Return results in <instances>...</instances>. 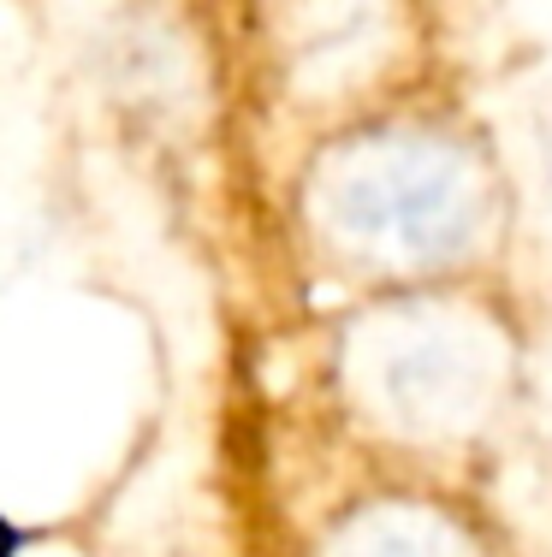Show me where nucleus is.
Here are the masks:
<instances>
[{"label": "nucleus", "mask_w": 552, "mask_h": 557, "mask_svg": "<svg viewBox=\"0 0 552 557\" xmlns=\"http://www.w3.org/2000/svg\"><path fill=\"white\" fill-rule=\"evenodd\" d=\"M12 552V534H7V528H0V557H7Z\"/></svg>", "instance_id": "39448f33"}, {"label": "nucleus", "mask_w": 552, "mask_h": 557, "mask_svg": "<svg viewBox=\"0 0 552 557\" xmlns=\"http://www.w3.org/2000/svg\"><path fill=\"white\" fill-rule=\"evenodd\" d=\"M392 0H292V77L309 96H351L392 54Z\"/></svg>", "instance_id": "7ed1b4c3"}, {"label": "nucleus", "mask_w": 552, "mask_h": 557, "mask_svg": "<svg viewBox=\"0 0 552 557\" xmlns=\"http://www.w3.org/2000/svg\"><path fill=\"white\" fill-rule=\"evenodd\" d=\"M493 184L481 161L433 131H363L345 137L309 184L315 232L351 268L416 278L452 268L488 232Z\"/></svg>", "instance_id": "f257e3e1"}, {"label": "nucleus", "mask_w": 552, "mask_h": 557, "mask_svg": "<svg viewBox=\"0 0 552 557\" xmlns=\"http://www.w3.org/2000/svg\"><path fill=\"white\" fill-rule=\"evenodd\" d=\"M345 380L398 440H464L505 392V338L464 302H392L345 338Z\"/></svg>", "instance_id": "f03ea898"}, {"label": "nucleus", "mask_w": 552, "mask_h": 557, "mask_svg": "<svg viewBox=\"0 0 552 557\" xmlns=\"http://www.w3.org/2000/svg\"><path fill=\"white\" fill-rule=\"evenodd\" d=\"M327 557H476L469 534L422 504H375L333 534Z\"/></svg>", "instance_id": "20e7f679"}, {"label": "nucleus", "mask_w": 552, "mask_h": 557, "mask_svg": "<svg viewBox=\"0 0 552 557\" xmlns=\"http://www.w3.org/2000/svg\"><path fill=\"white\" fill-rule=\"evenodd\" d=\"M547 178H552V131H547Z\"/></svg>", "instance_id": "423d86ee"}]
</instances>
